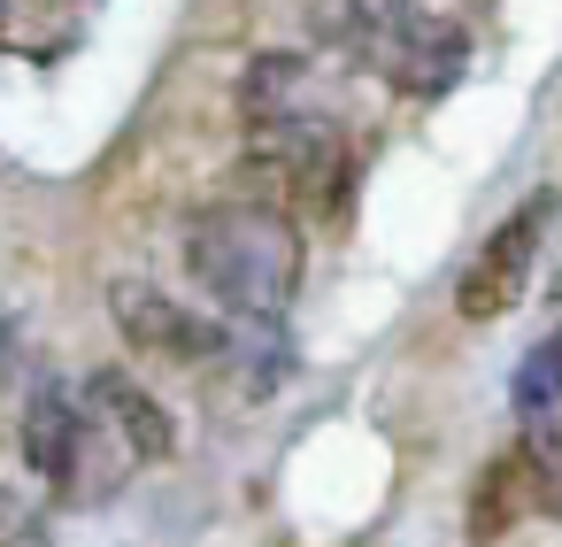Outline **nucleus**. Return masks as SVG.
Listing matches in <instances>:
<instances>
[{"label": "nucleus", "mask_w": 562, "mask_h": 547, "mask_svg": "<svg viewBox=\"0 0 562 547\" xmlns=\"http://www.w3.org/2000/svg\"><path fill=\"white\" fill-rule=\"evenodd\" d=\"M186 263L201 278V293L224 316H285V301L301 293V232L285 209L270 201H216L186 224Z\"/></svg>", "instance_id": "obj_1"}, {"label": "nucleus", "mask_w": 562, "mask_h": 547, "mask_svg": "<svg viewBox=\"0 0 562 547\" xmlns=\"http://www.w3.org/2000/svg\"><path fill=\"white\" fill-rule=\"evenodd\" d=\"M316 40L355 55L370 78H385L408 101H447L470 70L462 24L416 9V0H316Z\"/></svg>", "instance_id": "obj_2"}, {"label": "nucleus", "mask_w": 562, "mask_h": 547, "mask_svg": "<svg viewBox=\"0 0 562 547\" xmlns=\"http://www.w3.org/2000/svg\"><path fill=\"white\" fill-rule=\"evenodd\" d=\"M109 316L124 332V347L139 362H170V370H224V324L193 316L186 301H170L147 278H116L109 286Z\"/></svg>", "instance_id": "obj_3"}, {"label": "nucleus", "mask_w": 562, "mask_h": 547, "mask_svg": "<svg viewBox=\"0 0 562 547\" xmlns=\"http://www.w3.org/2000/svg\"><path fill=\"white\" fill-rule=\"evenodd\" d=\"M547 224H554V193H531L508 224H493V232H485V247H477V255L462 263V278H454V309H462L470 324L501 316V309L524 293V278H531V263H539Z\"/></svg>", "instance_id": "obj_4"}, {"label": "nucleus", "mask_w": 562, "mask_h": 547, "mask_svg": "<svg viewBox=\"0 0 562 547\" xmlns=\"http://www.w3.org/2000/svg\"><path fill=\"white\" fill-rule=\"evenodd\" d=\"M86 409H93V424L124 447V462H170L178 455V424H170V409L139 386V370H124V362H101L86 386Z\"/></svg>", "instance_id": "obj_5"}, {"label": "nucleus", "mask_w": 562, "mask_h": 547, "mask_svg": "<svg viewBox=\"0 0 562 547\" xmlns=\"http://www.w3.org/2000/svg\"><path fill=\"white\" fill-rule=\"evenodd\" d=\"M16 447H24L32 478H40V485H55V501H70L78 447H86V401H78V386L40 378V386H32V401L16 409Z\"/></svg>", "instance_id": "obj_6"}, {"label": "nucleus", "mask_w": 562, "mask_h": 547, "mask_svg": "<svg viewBox=\"0 0 562 547\" xmlns=\"http://www.w3.org/2000/svg\"><path fill=\"white\" fill-rule=\"evenodd\" d=\"M301 109H339L316 55H255L239 78V124L255 116H301Z\"/></svg>", "instance_id": "obj_7"}, {"label": "nucleus", "mask_w": 562, "mask_h": 547, "mask_svg": "<svg viewBox=\"0 0 562 547\" xmlns=\"http://www.w3.org/2000/svg\"><path fill=\"white\" fill-rule=\"evenodd\" d=\"M524 509H531V470H524V455L485 462V478H477V493H470V547H493Z\"/></svg>", "instance_id": "obj_8"}, {"label": "nucleus", "mask_w": 562, "mask_h": 547, "mask_svg": "<svg viewBox=\"0 0 562 547\" xmlns=\"http://www.w3.org/2000/svg\"><path fill=\"white\" fill-rule=\"evenodd\" d=\"M508 393H516V409H524V416L562 409V324H554V332L524 355V370H516V386H508Z\"/></svg>", "instance_id": "obj_9"}, {"label": "nucleus", "mask_w": 562, "mask_h": 547, "mask_svg": "<svg viewBox=\"0 0 562 547\" xmlns=\"http://www.w3.org/2000/svg\"><path fill=\"white\" fill-rule=\"evenodd\" d=\"M0 547H47L40 509H32L24 493H9V485H0Z\"/></svg>", "instance_id": "obj_10"}, {"label": "nucleus", "mask_w": 562, "mask_h": 547, "mask_svg": "<svg viewBox=\"0 0 562 547\" xmlns=\"http://www.w3.org/2000/svg\"><path fill=\"white\" fill-rule=\"evenodd\" d=\"M554 293H562V286H554Z\"/></svg>", "instance_id": "obj_11"}]
</instances>
